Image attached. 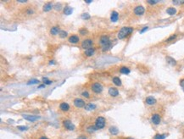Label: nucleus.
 <instances>
[{
    "mask_svg": "<svg viewBox=\"0 0 184 139\" xmlns=\"http://www.w3.org/2000/svg\"><path fill=\"white\" fill-rule=\"evenodd\" d=\"M39 139H48V137H41Z\"/></svg>",
    "mask_w": 184,
    "mask_h": 139,
    "instance_id": "c03bdc74",
    "label": "nucleus"
},
{
    "mask_svg": "<svg viewBox=\"0 0 184 139\" xmlns=\"http://www.w3.org/2000/svg\"><path fill=\"white\" fill-rule=\"evenodd\" d=\"M166 61L170 64V65H176V61L173 58L169 57V56H167L166 57Z\"/></svg>",
    "mask_w": 184,
    "mask_h": 139,
    "instance_id": "5701e85b",
    "label": "nucleus"
},
{
    "mask_svg": "<svg viewBox=\"0 0 184 139\" xmlns=\"http://www.w3.org/2000/svg\"><path fill=\"white\" fill-rule=\"evenodd\" d=\"M63 125L67 130H70V131H72L75 129V125L72 124V122L70 121V120H65L63 122Z\"/></svg>",
    "mask_w": 184,
    "mask_h": 139,
    "instance_id": "0eeeda50",
    "label": "nucleus"
},
{
    "mask_svg": "<svg viewBox=\"0 0 184 139\" xmlns=\"http://www.w3.org/2000/svg\"><path fill=\"white\" fill-rule=\"evenodd\" d=\"M60 108L62 111H68L69 108H70V105L67 103H61L60 105Z\"/></svg>",
    "mask_w": 184,
    "mask_h": 139,
    "instance_id": "2eb2a0df",
    "label": "nucleus"
},
{
    "mask_svg": "<svg viewBox=\"0 0 184 139\" xmlns=\"http://www.w3.org/2000/svg\"><path fill=\"white\" fill-rule=\"evenodd\" d=\"M59 35H60V38H65L67 37V35H68V33L66 31H60Z\"/></svg>",
    "mask_w": 184,
    "mask_h": 139,
    "instance_id": "a878e982",
    "label": "nucleus"
},
{
    "mask_svg": "<svg viewBox=\"0 0 184 139\" xmlns=\"http://www.w3.org/2000/svg\"><path fill=\"white\" fill-rule=\"evenodd\" d=\"M96 105L95 104H93V103H87V105H86L84 108H85V109L86 110H88V111H91V110H93V109H95L96 108Z\"/></svg>",
    "mask_w": 184,
    "mask_h": 139,
    "instance_id": "6ab92c4d",
    "label": "nucleus"
},
{
    "mask_svg": "<svg viewBox=\"0 0 184 139\" xmlns=\"http://www.w3.org/2000/svg\"><path fill=\"white\" fill-rule=\"evenodd\" d=\"M23 118L26 119L28 121H36V120H39L40 117L39 116H36V115H22Z\"/></svg>",
    "mask_w": 184,
    "mask_h": 139,
    "instance_id": "1a4fd4ad",
    "label": "nucleus"
},
{
    "mask_svg": "<svg viewBox=\"0 0 184 139\" xmlns=\"http://www.w3.org/2000/svg\"><path fill=\"white\" fill-rule=\"evenodd\" d=\"M40 81L39 80H36V79H32L31 81H29L27 82V85H33V84H39Z\"/></svg>",
    "mask_w": 184,
    "mask_h": 139,
    "instance_id": "bb28decb",
    "label": "nucleus"
},
{
    "mask_svg": "<svg viewBox=\"0 0 184 139\" xmlns=\"http://www.w3.org/2000/svg\"><path fill=\"white\" fill-rule=\"evenodd\" d=\"M54 60H52V61H50V62H49V64H54Z\"/></svg>",
    "mask_w": 184,
    "mask_h": 139,
    "instance_id": "a18cd8bd",
    "label": "nucleus"
},
{
    "mask_svg": "<svg viewBox=\"0 0 184 139\" xmlns=\"http://www.w3.org/2000/svg\"><path fill=\"white\" fill-rule=\"evenodd\" d=\"M146 30H148V26H146V27H144V28H143L141 30V31H140V33H143V32L145 31Z\"/></svg>",
    "mask_w": 184,
    "mask_h": 139,
    "instance_id": "4c0bfd02",
    "label": "nucleus"
},
{
    "mask_svg": "<svg viewBox=\"0 0 184 139\" xmlns=\"http://www.w3.org/2000/svg\"><path fill=\"white\" fill-rule=\"evenodd\" d=\"M92 41L91 39H85L84 41H82V47L83 48H85L86 50L87 49H89V48H92Z\"/></svg>",
    "mask_w": 184,
    "mask_h": 139,
    "instance_id": "39448f33",
    "label": "nucleus"
},
{
    "mask_svg": "<svg viewBox=\"0 0 184 139\" xmlns=\"http://www.w3.org/2000/svg\"><path fill=\"white\" fill-rule=\"evenodd\" d=\"M82 94V96H84L85 98H89V93H87V92H83Z\"/></svg>",
    "mask_w": 184,
    "mask_h": 139,
    "instance_id": "e433bc0d",
    "label": "nucleus"
},
{
    "mask_svg": "<svg viewBox=\"0 0 184 139\" xmlns=\"http://www.w3.org/2000/svg\"><path fill=\"white\" fill-rule=\"evenodd\" d=\"M109 132L112 134V135H115V136L117 135V134L119 133V130H118V128H117V127H115V126L109 127Z\"/></svg>",
    "mask_w": 184,
    "mask_h": 139,
    "instance_id": "a211bd4d",
    "label": "nucleus"
},
{
    "mask_svg": "<svg viewBox=\"0 0 184 139\" xmlns=\"http://www.w3.org/2000/svg\"><path fill=\"white\" fill-rule=\"evenodd\" d=\"M72 12H73V8H72L70 6H65V8H64V14L66 15H71Z\"/></svg>",
    "mask_w": 184,
    "mask_h": 139,
    "instance_id": "dca6fc26",
    "label": "nucleus"
},
{
    "mask_svg": "<svg viewBox=\"0 0 184 139\" xmlns=\"http://www.w3.org/2000/svg\"><path fill=\"white\" fill-rule=\"evenodd\" d=\"M176 35H171L170 37L167 38V40L165 41V42H170V41L174 40V39H176Z\"/></svg>",
    "mask_w": 184,
    "mask_h": 139,
    "instance_id": "2f4dec72",
    "label": "nucleus"
},
{
    "mask_svg": "<svg viewBox=\"0 0 184 139\" xmlns=\"http://www.w3.org/2000/svg\"><path fill=\"white\" fill-rule=\"evenodd\" d=\"M166 13L170 15H174L176 13V9L175 8H173V7H170V8H168L166 9Z\"/></svg>",
    "mask_w": 184,
    "mask_h": 139,
    "instance_id": "aec40b11",
    "label": "nucleus"
},
{
    "mask_svg": "<svg viewBox=\"0 0 184 139\" xmlns=\"http://www.w3.org/2000/svg\"><path fill=\"white\" fill-rule=\"evenodd\" d=\"M18 2H19V3H26V2H27V0H25V1H24V0H19Z\"/></svg>",
    "mask_w": 184,
    "mask_h": 139,
    "instance_id": "ea45409f",
    "label": "nucleus"
},
{
    "mask_svg": "<svg viewBox=\"0 0 184 139\" xmlns=\"http://www.w3.org/2000/svg\"><path fill=\"white\" fill-rule=\"evenodd\" d=\"M120 71H121V73H122V74H126V75H128L130 73V70L128 69V68L125 67V66L121 67V70H120Z\"/></svg>",
    "mask_w": 184,
    "mask_h": 139,
    "instance_id": "393cba45",
    "label": "nucleus"
},
{
    "mask_svg": "<svg viewBox=\"0 0 184 139\" xmlns=\"http://www.w3.org/2000/svg\"><path fill=\"white\" fill-rule=\"evenodd\" d=\"M118 18H119V15L116 11H113L112 14H111L110 16V20L112 22H116L118 20Z\"/></svg>",
    "mask_w": 184,
    "mask_h": 139,
    "instance_id": "4468645a",
    "label": "nucleus"
},
{
    "mask_svg": "<svg viewBox=\"0 0 184 139\" xmlns=\"http://www.w3.org/2000/svg\"><path fill=\"white\" fill-rule=\"evenodd\" d=\"M94 52H95V50H94V48H89V49H87V50H85V55L87 56V57H90V56H92L94 54Z\"/></svg>",
    "mask_w": 184,
    "mask_h": 139,
    "instance_id": "4be33fe9",
    "label": "nucleus"
},
{
    "mask_svg": "<svg viewBox=\"0 0 184 139\" xmlns=\"http://www.w3.org/2000/svg\"><path fill=\"white\" fill-rule=\"evenodd\" d=\"M77 139H87V137H83V136H82V137H79Z\"/></svg>",
    "mask_w": 184,
    "mask_h": 139,
    "instance_id": "a19ab883",
    "label": "nucleus"
},
{
    "mask_svg": "<svg viewBox=\"0 0 184 139\" xmlns=\"http://www.w3.org/2000/svg\"><path fill=\"white\" fill-rule=\"evenodd\" d=\"M109 94L112 97H116L119 95V91H118L116 88L115 87H111L109 89Z\"/></svg>",
    "mask_w": 184,
    "mask_h": 139,
    "instance_id": "9b49d317",
    "label": "nucleus"
},
{
    "mask_svg": "<svg viewBox=\"0 0 184 139\" xmlns=\"http://www.w3.org/2000/svg\"><path fill=\"white\" fill-rule=\"evenodd\" d=\"M157 3H159V1H157V0H155V1H148V3H149V4H152V5H153V4H156Z\"/></svg>",
    "mask_w": 184,
    "mask_h": 139,
    "instance_id": "c9c22d12",
    "label": "nucleus"
},
{
    "mask_svg": "<svg viewBox=\"0 0 184 139\" xmlns=\"http://www.w3.org/2000/svg\"><path fill=\"white\" fill-rule=\"evenodd\" d=\"M34 12H33V10L32 9H27V14H33Z\"/></svg>",
    "mask_w": 184,
    "mask_h": 139,
    "instance_id": "58836bf2",
    "label": "nucleus"
},
{
    "mask_svg": "<svg viewBox=\"0 0 184 139\" xmlns=\"http://www.w3.org/2000/svg\"><path fill=\"white\" fill-rule=\"evenodd\" d=\"M81 17H82V19H83V20H88V19H90V15L87 13H83L82 14Z\"/></svg>",
    "mask_w": 184,
    "mask_h": 139,
    "instance_id": "c85d7f7f",
    "label": "nucleus"
},
{
    "mask_svg": "<svg viewBox=\"0 0 184 139\" xmlns=\"http://www.w3.org/2000/svg\"><path fill=\"white\" fill-rule=\"evenodd\" d=\"M146 103H148V105H153L156 103V99H155L152 96H149V97H147L146 98Z\"/></svg>",
    "mask_w": 184,
    "mask_h": 139,
    "instance_id": "f8f14e48",
    "label": "nucleus"
},
{
    "mask_svg": "<svg viewBox=\"0 0 184 139\" xmlns=\"http://www.w3.org/2000/svg\"><path fill=\"white\" fill-rule=\"evenodd\" d=\"M92 92L96 93H99L103 91V86L99 82H95L92 85Z\"/></svg>",
    "mask_w": 184,
    "mask_h": 139,
    "instance_id": "20e7f679",
    "label": "nucleus"
},
{
    "mask_svg": "<svg viewBox=\"0 0 184 139\" xmlns=\"http://www.w3.org/2000/svg\"><path fill=\"white\" fill-rule=\"evenodd\" d=\"M99 42L100 44L102 45V47H104V46H107V45H110L111 43V41L109 39V37L108 36H102L100 37V40H99Z\"/></svg>",
    "mask_w": 184,
    "mask_h": 139,
    "instance_id": "7ed1b4c3",
    "label": "nucleus"
},
{
    "mask_svg": "<svg viewBox=\"0 0 184 139\" xmlns=\"http://www.w3.org/2000/svg\"><path fill=\"white\" fill-rule=\"evenodd\" d=\"M127 139H132V138H127Z\"/></svg>",
    "mask_w": 184,
    "mask_h": 139,
    "instance_id": "49530a36",
    "label": "nucleus"
},
{
    "mask_svg": "<svg viewBox=\"0 0 184 139\" xmlns=\"http://www.w3.org/2000/svg\"><path fill=\"white\" fill-rule=\"evenodd\" d=\"M104 125H105V119L102 116L98 117L97 120H96L95 126L97 127L98 129H102L104 127Z\"/></svg>",
    "mask_w": 184,
    "mask_h": 139,
    "instance_id": "f03ea898",
    "label": "nucleus"
},
{
    "mask_svg": "<svg viewBox=\"0 0 184 139\" xmlns=\"http://www.w3.org/2000/svg\"><path fill=\"white\" fill-rule=\"evenodd\" d=\"M69 42L70 43H77L79 42V37L77 35H72L69 37Z\"/></svg>",
    "mask_w": 184,
    "mask_h": 139,
    "instance_id": "ddd939ff",
    "label": "nucleus"
},
{
    "mask_svg": "<svg viewBox=\"0 0 184 139\" xmlns=\"http://www.w3.org/2000/svg\"><path fill=\"white\" fill-rule=\"evenodd\" d=\"M166 137V135L165 134H157L154 137V139H165Z\"/></svg>",
    "mask_w": 184,
    "mask_h": 139,
    "instance_id": "cd10ccee",
    "label": "nucleus"
},
{
    "mask_svg": "<svg viewBox=\"0 0 184 139\" xmlns=\"http://www.w3.org/2000/svg\"><path fill=\"white\" fill-rule=\"evenodd\" d=\"M18 129L21 130V131H26V130H27L28 129V127L25 126V125H19V126H18Z\"/></svg>",
    "mask_w": 184,
    "mask_h": 139,
    "instance_id": "473e14b6",
    "label": "nucleus"
},
{
    "mask_svg": "<svg viewBox=\"0 0 184 139\" xmlns=\"http://www.w3.org/2000/svg\"><path fill=\"white\" fill-rule=\"evenodd\" d=\"M79 32H80V34L82 36H84V35H86V34L88 33V32H87V30H86V29H84V28L80 29V30H79Z\"/></svg>",
    "mask_w": 184,
    "mask_h": 139,
    "instance_id": "7c9ffc66",
    "label": "nucleus"
},
{
    "mask_svg": "<svg viewBox=\"0 0 184 139\" xmlns=\"http://www.w3.org/2000/svg\"><path fill=\"white\" fill-rule=\"evenodd\" d=\"M151 120H152V122L154 124V125H159V124L160 123L161 119H160V116L158 115V114H154V115H152Z\"/></svg>",
    "mask_w": 184,
    "mask_h": 139,
    "instance_id": "9d476101",
    "label": "nucleus"
},
{
    "mask_svg": "<svg viewBox=\"0 0 184 139\" xmlns=\"http://www.w3.org/2000/svg\"><path fill=\"white\" fill-rule=\"evenodd\" d=\"M60 31L58 26H54L50 29V33H51L52 35H57L58 33H60Z\"/></svg>",
    "mask_w": 184,
    "mask_h": 139,
    "instance_id": "412c9836",
    "label": "nucleus"
},
{
    "mask_svg": "<svg viewBox=\"0 0 184 139\" xmlns=\"http://www.w3.org/2000/svg\"><path fill=\"white\" fill-rule=\"evenodd\" d=\"M133 31V29L131 27H122L118 32V38L119 39H123L131 34Z\"/></svg>",
    "mask_w": 184,
    "mask_h": 139,
    "instance_id": "f257e3e1",
    "label": "nucleus"
},
{
    "mask_svg": "<svg viewBox=\"0 0 184 139\" xmlns=\"http://www.w3.org/2000/svg\"><path fill=\"white\" fill-rule=\"evenodd\" d=\"M92 0H86V1H85V3H92Z\"/></svg>",
    "mask_w": 184,
    "mask_h": 139,
    "instance_id": "79ce46f5",
    "label": "nucleus"
},
{
    "mask_svg": "<svg viewBox=\"0 0 184 139\" xmlns=\"http://www.w3.org/2000/svg\"><path fill=\"white\" fill-rule=\"evenodd\" d=\"M61 8H62V5L60 4V3H56L55 6H54V8L56 10H60L61 9Z\"/></svg>",
    "mask_w": 184,
    "mask_h": 139,
    "instance_id": "72a5a7b5",
    "label": "nucleus"
},
{
    "mask_svg": "<svg viewBox=\"0 0 184 139\" xmlns=\"http://www.w3.org/2000/svg\"><path fill=\"white\" fill-rule=\"evenodd\" d=\"M74 104H75L76 107L77 108H82V107H85V102L82 99V98H76L74 100Z\"/></svg>",
    "mask_w": 184,
    "mask_h": 139,
    "instance_id": "6e6552de",
    "label": "nucleus"
},
{
    "mask_svg": "<svg viewBox=\"0 0 184 139\" xmlns=\"http://www.w3.org/2000/svg\"><path fill=\"white\" fill-rule=\"evenodd\" d=\"M133 12H134V14L136 15H138V16H140V15H143V14H144L145 12V8H143V6H141V5H139V6H137L136 8H134V10H133Z\"/></svg>",
    "mask_w": 184,
    "mask_h": 139,
    "instance_id": "423d86ee",
    "label": "nucleus"
},
{
    "mask_svg": "<svg viewBox=\"0 0 184 139\" xmlns=\"http://www.w3.org/2000/svg\"><path fill=\"white\" fill-rule=\"evenodd\" d=\"M43 82H44L45 85H50V84H52V82H53L52 81H49L48 78H45V77L43 78Z\"/></svg>",
    "mask_w": 184,
    "mask_h": 139,
    "instance_id": "c756f323",
    "label": "nucleus"
},
{
    "mask_svg": "<svg viewBox=\"0 0 184 139\" xmlns=\"http://www.w3.org/2000/svg\"><path fill=\"white\" fill-rule=\"evenodd\" d=\"M43 87H45V84H43V85H40V86H38V88H43Z\"/></svg>",
    "mask_w": 184,
    "mask_h": 139,
    "instance_id": "37998d69",
    "label": "nucleus"
},
{
    "mask_svg": "<svg viewBox=\"0 0 184 139\" xmlns=\"http://www.w3.org/2000/svg\"><path fill=\"white\" fill-rule=\"evenodd\" d=\"M172 3H173L174 4H176V5H180V4L184 3V1H177V0H175V1H173Z\"/></svg>",
    "mask_w": 184,
    "mask_h": 139,
    "instance_id": "f704fd0d",
    "label": "nucleus"
},
{
    "mask_svg": "<svg viewBox=\"0 0 184 139\" xmlns=\"http://www.w3.org/2000/svg\"><path fill=\"white\" fill-rule=\"evenodd\" d=\"M52 8H53V4H52L51 3H46V4L43 5V11L48 12V11H49V10H51Z\"/></svg>",
    "mask_w": 184,
    "mask_h": 139,
    "instance_id": "f3484780",
    "label": "nucleus"
},
{
    "mask_svg": "<svg viewBox=\"0 0 184 139\" xmlns=\"http://www.w3.org/2000/svg\"><path fill=\"white\" fill-rule=\"evenodd\" d=\"M112 81H113V83H114L115 85H116V86H121V79H120L119 77H117V76H115V77H113Z\"/></svg>",
    "mask_w": 184,
    "mask_h": 139,
    "instance_id": "b1692460",
    "label": "nucleus"
}]
</instances>
